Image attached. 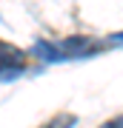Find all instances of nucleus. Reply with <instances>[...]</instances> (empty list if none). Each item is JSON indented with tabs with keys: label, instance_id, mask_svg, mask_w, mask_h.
<instances>
[{
	"label": "nucleus",
	"instance_id": "obj_3",
	"mask_svg": "<svg viewBox=\"0 0 123 128\" xmlns=\"http://www.w3.org/2000/svg\"><path fill=\"white\" fill-rule=\"evenodd\" d=\"M23 51L14 48V46H6V43H0V66H17L23 68Z\"/></svg>",
	"mask_w": 123,
	"mask_h": 128
},
{
	"label": "nucleus",
	"instance_id": "obj_2",
	"mask_svg": "<svg viewBox=\"0 0 123 128\" xmlns=\"http://www.w3.org/2000/svg\"><path fill=\"white\" fill-rule=\"evenodd\" d=\"M34 54L40 57V60H46V63H52V60H66L63 48H60V46H52V43H46V40H37L34 43Z\"/></svg>",
	"mask_w": 123,
	"mask_h": 128
},
{
	"label": "nucleus",
	"instance_id": "obj_1",
	"mask_svg": "<svg viewBox=\"0 0 123 128\" xmlns=\"http://www.w3.org/2000/svg\"><path fill=\"white\" fill-rule=\"evenodd\" d=\"M60 48H63L66 57H89L97 46H95L92 40H86V37H69V40H66Z\"/></svg>",
	"mask_w": 123,
	"mask_h": 128
},
{
	"label": "nucleus",
	"instance_id": "obj_4",
	"mask_svg": "<svg viewBox=\"0 0 123 128\" xmlns=\"http://www.w3.org/2000/svg\"><path fill=\"white\" fill-rule=\"evenodd\" d=\"M109 125H123V117H117V120H112Z\"/></svg>",
	"mask_w": 123,
	"mask_h": 128
}]
</instances>
